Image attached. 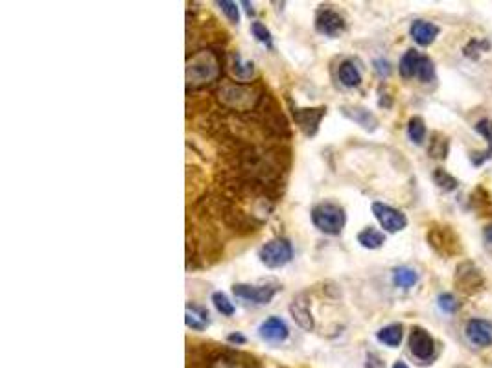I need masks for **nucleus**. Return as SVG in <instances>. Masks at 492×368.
<instances>
[{
    "mask_svg": "<svg viewBox=\"0 0 492 368\" xmlns=\"http://www.w3.org/2000/svg\"><path fill=\"white\" fill-rule=\"evenodd\" d=\"M393 368H409V367L406 363H404V361H397V363L393 364Z\"/></svg>",
    "mask_w": 492,
    "mask_h": 368,
    "instance_id": "obj_38",
    "label": "nucleus"
},
{
    "mask_svg": "<svg viewBox=\"0 0 492 368\" xmlns=\"http://www.w3.org/2000/svg\"><path fill=\"white\" fill-rule=\"evenodd\" d=\"M433 181H435L437 186L445 191H454L455 188H457V184H459V182H457V179L452 177L450 173L443 168H437L435 172H433Z\"/></svg>",
    "mask_w": 492,
    "mask_h": 368,
    "instance_id": "obj_28",
    "label": "nucleus"
},
{
    "mask_svg": "<svg viewBox=\"0 0 492 368\" xmlns=\"http://www.w3.org/2000/svg\"><path fill=\"white\" fill-rule=\"evenodd\" d=\"M437 304H439V308H441L445 313H455L457 309H459V302H457V299H455L452 293L439 295Z\"/></svg>",
    "mask_w": 492,
    "mask_h": 368,
    "instance_id": "obj_32",
    "label": "nucleus"
},
{
    "mask_svg": "<svg viewBox=\"0 0 492 368\" xmlns=\"http://www.w3.org/2000/svg\"><path fill=\"white\" fill-rule=\"evenodd\" d=\"M312 223L319 232L328 234V236H338L347 223V214L343 206L324 201L312 208Z\"/></svg>",
    "mask_w": 492,
    "mask_h": 368,
    "instance_id": "obj_2",
    "label": "nucleus"
},
{
    "mask_svg": "<svg viewBox=\"0 0 492 368\" xmlns=\"http://www.w3.org/2000/svg\"><path fill=\"white\" fill-rule=\"evenodd\" d=\"M455 284L467 295H472L483 287V275L472 261H463L455 271Z\"/></svg>",
    "mask_w": 492,
    "mask_h": 368,
    "instance_id": "obj_12",
    "label": "nucleus"
},
{
    "mask_svg": "<svg viewBox=\"0 0 492 368\" xmlns=\"http://www.w3.org/2000/svg\"><path fill=\"white\" fill-rule=\"evenodd\" d=\"M218 98L226 107L233 109V111H251L253 107H257L260 96L257 90L245 87V85L223 83L218 89Z\"/></svg>",
    "mask_w": 492,
    "mask_h": 368,
    "instance_id": "obj_3",
    "label": "nucleus"
},
{
    "mask_svg": "<svg viewBox=\"0 0 492 368\" xmlns=\"http://www.w3.org/2000/svg\"><path fill=\"white\" fill-rule=\"evenodd\" d=\"M242 6H245V11H247L249 15H254V10H253V6L249 4V2H242Z\"/></svg>",
    "mask_w": 492,
    "mask_h": 368,
    "instance_id": "obj_37",
    "label": "nucleus"
},
{
    "mask_svg": "<svg viewBox=\"0 0 492 368\" xmlns=\"http://www.w3.org/2000/svg\"><path fill=\"white\" fill-rule=\"evenodd\" d=\"M314 24L317 33H321L324 37H339L345 32V28H347L345 19H343L338 11L332 10V8H321V10H317Z\"/></svg>",
    "mask_w": 492,
    "mask_h": 368,
    "instance_id": "obj_7",
    "label": "nucleus"
},
{
    "mask_svg": "<svg viewBox=\"0 0 492 368\" xmlns=\"http://www.w3.org/2000/svg\"><path fill=\"white\" fill-rule=\"evenodd\" d=\"M439 33H441V28L430 20H415L409 28V35L418 47H430L431 42L439 37Z\"/></svg>",
    "mask_w": 492,
    "mask_h": 368,
    "instance_id": "obj_15",
    "label": "nucleus"
},
{
    "mask_svg": "<svg viewBox=\"0 0 492 368\" xmlns=\"http://www.w3.org/2000/svg\"><path fill=\"white\" fill-rule=\"evenodd\" d=\"M338 78L341 81V85L348 87V89H354V87H360L361 83V72L356 66V63L351 59L343 61L338 69Z\"/></svg>",
    "mask_w": 492,
    "mask_h": 368,
    "instance_id": "obj_20",
    "label": "nucleus"
},
{
    "mask_svg": "<svg viewBox=\"0 0 492 368\" xmlns=\"http://www.w3.org/2000/svg\"><path fill=\"white\" fill-rule=\"evenodd\" d=\"M435 339L428 330L415 326L409 333V352L418 361H430L435 355Z\"/></svg>",
    "mask_w": 492,
    "mask_h": 368,
    "instance_id": "obj_8",
    "label": "nucleus"
},
{
    "mask_svg": "<svg viewBox=\"0 0 492 368\" xmlns=\"http://www.w3.org/2000/svg\"><path fill=\"white\" fill-rule=\"evenodd\" d=\"M402 337H404V328L402 324H387V326H384L382 330L376 333V339L382 343V345L390 346V348H397V346H400V343H402Z\"/></svg>",
    "mask_w": 492,
    "mask_h": 368,
    "instance_id": "obj_22",
    "label": "nucleus"
},
{
    "mask_svg": "<svg viewBox=\"0 0 492 368\" xmlns=\"http://www.w3.org/2000/svg\"><path fill=\"white\" fill-rule=\"evenodd\" d=\"M421 56L422 54H418L417 50H408L406 54H404L399 66L400 76H402V78L411 80V78L417 76V66H418V61H421Z\"/></svg>",
    "mask_w": 492,
    "mask_h": 368,
    "instance_id": "obj_25",
    "label": "nucleus"
},
{
    "mask_svg": "<svg viewBox=\"0 0 492 368\" xmlns=\"http://www.w3.org/2000/svg\"><path fill=\"white\" fill-rule=\"evenodd\" d=\"M417 282H418L417 271L411 269V267L400 266V267H394L393 269V284L397 285V287L409 289L417 284Z\"/></svg>",
    "mask_w": 492,
    "mask_h": 368,
    "instance_id": "obj_23",
    "label": "nucleus"
},
{
    "mask_svg": "<svg viewBox=\"0 0 492 368\" xmlns=\"http://www.w3.org/2000/svg\"><path fill=\"white\" fill-rule=\"evenodd\" d=\"M227 340H229L230 345H236V346H240V345H245V337L240 333V331H236V333H230L229 337H227Z\"/></svg>",
    "mask_w": 492,
    "mask_h": 368,
    "instance_id": "obj_35",
    "label": "nucleus"
},
{
    "mask_svg": "<svg viewBox=\"0 0 492 368\" xmlns=\"http://www.w3.org/2000/svg\"><path fill=\"white\" fill-rule=\"evenodd\" d=\"M428 242L443 256H452V254H457L461 251L459 238L455 236L450 227H433V229H430Z\"/></svg>",
    "mask_w": 492,
    "mask_h": 368,
    "instance_id": "obj_6",
    "label": "nucleus"
},
{
    "mask_svg": "<svg viewBox=\"0 0 492 368\" xmlns=\"http://www.w3.org/2000/svg\"><path fill=\"white\" fill-rule=\"evenodd\" d=\"M277 284H264V285H249V284H235L233 293L235 297L253 304H269L273 297L277 295Z\"/></svg>",
    "mask_w": 492,
    "mask_h": 368,
    "instance_id": "obj_9",
    "label": "nucleus"
},
{
    "mask_svg": "<svg viewBox=\"0 0 492 368\" xmlns=\"http://www.w3.org/2000/svg\"><path fill=\"white\" fill-rule=\"evenodd\" d=\"M464 336L479 348H488L492 346V322L485 319H470L464 326Z\"/></svg>",
    "mask_w": 492,
    "mask_h": 368,
    "instance_id": "obj_13",
    "label": "nucleus"
},
{
    "mask_svg": "<svg viewBox=\"0 0 492 368\" xmlns=\"http://www.w3.org/2000/svg\"><path fill=\"white\" fill-rule=\"evenodd\" d=\"M221 61L212 50H199L187 61V87L199 89L220 80Z\"/></svg>",
    "mask_w": 492,
    "mask_h": 368,
    "instance_id": "obj_1",
    "label": "nucleus"
},
{
    "mask_svg": "<svg viewBox=\"0 0 492 368\" xmlns=\"http://www.w3.org/2000/svg\"><path fill=\"white\" fill-rule=\"evenodd\" d=\"M474 129L478 131L479 135L485 136L488 142V148L483 153H478V157H474L472 162L476 164V166H481L485 160L492 159V121L488 120V118H483V120H479L476 126H474Z\"/></svg>",
    "mask_w": 492,
    "mask_h": 368,
    "instance_id": "obj_21",
    "label": "nucleus"
},
{
    "mask_svg": "<svg viewBox=\"0 0 492 368\" xmlns=\"http://www.w3.org/2000/svg\"><path fill=\"white\" fill-rule=\"evenodd\" d=\"M209 368H262L253 355L244 354V352H233L226 350L220 352L211 359Z\"/></svg>",
    "mask_w": 492,
    "mask_h": 368,
    "instance_id": "obj_11",
    "label": "nucleus"
},
{
    "mask_svg": "<svg viewBox=\"0 0 492 368\" xmlns=\"http://www.w3.org/2000/svg\"><path fill=\"white\" fill-rule=\"evenodd\" d=\"M358 242H360L361 247L375 251V249H380L385 243V234L376 230L375 227H367L358 234Z\"/></svg>",
    "mask_w": 492,
    "mask_h": 368,
    "instance_id": "obj_24",
    "label": "nucleus"
},
{
    "mask_svg": "<svg viewBox=\"0 0 492 368\" xmlns=\"http://www.w3.org/2000/svg\"><path fill=\"white\" fill-rule=\"evenodd\" d=\"M229 66L233 76L238 81H242V83H247V81H251L254 78V63L253 61H245L244 57L240 56V52H233L230 54Z\"/></svg>",
    "mask_w": 492,
    "mask_h": 368,
    "instance_id": "obj_19",
    "label": "nucleus"
},
{
    "mask_svg": "<svg viewBox=\"0 0 492 368\" xmlns=\"http://www.w3.org/2000/svg\"><path fill=\"white\" fill-rule=\"evenodd\" d=\"M341 112L348 120L356 121L358 126L363 127L365 131H375L378 126V120L370 111H367L365 107H358V105H343Z\"/></svg>",
    "mask_w": 492,
    "mask_h": 368,
    "instance_id": "obj_18",
    "label": "nucleus"
},
{
    "mask_svg": "<svg viewBox=\"0 0 492 368\" xmlns=\"http://www.w3.org/2000/svg\"><path fill=\"white\" fill-rule=\"evenodd\" d=\"M218 6H220L221 11L226 13V17L230 20V23L233 24L240 23V11H238V6H236V2H230V0H220V2H218Z\"/></svg>",
    "mask_w": 492,
    "mask_h": 368,
    "instance_id": "obj_33",
    "label": "nucleus"
},
{
    "mask_svg": "<svg viewBox=\"0 0 492 368\" xmlns=\"http://www.w3.org/2000/svg\"><path fill=\"white\" fill-rule=\"evenodd\" d=\"M290 313L293 321L297 322V326L303 328L305 331H312L315 326L314 317H312V311H310L308 300L305 299V295H299L290 306Z\"/></svg>",
    "mask_w": 492,
    "mask_h": 368,
    "instance_id": "obj_16",
    "label": "nucleus"
},
{
    "mask_svg": "<svg viewBox=\"0 0 492 368\" xmlns=\"http://www.w3.org/2000/svg\"><path fill=\"white\" fill-rule=\"evenodd\" d=\"M375 70H376V74H378L380 78H387V76L391 74V65H390V61H385V59H376V61H375Z\"/></svg>",
    "mask_w": 492,
    "mask_h": 368,
    "instance_id": "obj_34",
    "label": "nucleus"
},
{
    "mask_svg": "<svg viewBox=\"0 0 492 368\" xmlns=\"http://www.w3.org/2000/svg\"><path fill=\"white\" fill-rule=\"evenodd\" d=\"M430 155L433 157V159H439V160L446 159V157H448V138H445L443 135L435 133L430 144Z\"/></svg>",
    "mask_w": 492,
    "mask_h": 368,
    "instance_id": "obj_29",
    "label": "nucleus"
},
{
    "mask_svg": "<svg viewBox=\"0 0 492 368\" xmlns=\"http://www.w3.org/2000/svg\"><path fill=\"white\" fill-rule=\"evenodd\" d=\"M408 136L413 144L421 146L424 142V138H426V124L421 117H413L408 121Z\"/></svg>",
    "mask_w": 492,
    "mask_h": 368,
    "instance_id": "obj_26",
    "label": "nucleus"
},
{
    "mask_svg": "<svg viewBox=\"0 0 492 368\" xmlns=\"http://www.w3.org/2000/svg\"><path fill=\"white\" fill-rule=\"evenodd\" d=\"M258 336H260L262 340H266V343L279 345V343H284L288 339L290 330H288V324L281 317H269L260 324Z\"/></svg>",
    "mask_w": 492,
    "mask_h": 368,
    "instance_id": "obj_14",
    "label": "nucleus"
},
{
    "mask_svg": "<svg viewBox=\"0 0 492 368\" xmlns=\"http://www.w3.org/2000/svg\"><path fill=\"white\" fill-rule=\"evenodd\" d=\"M415 78H418L422 83H430V81L435 78V65H433V61L428 56H421V61H418L417 66V76H415Z\"/></svg>",
    "mask_w": 492,
    "mask_h": 368,
    "instance_id": "obj_27",
    "label": "nucleus"
},
{
    "mask_svg": "<svg viewBox=\"0 0 492 368\" xmlns=\"http://www.w3.org/2000/svg\"><path fill=\"white\" fill-rule=\"evenodd\" d=\"M251 33H253V37L257 39L258 42H262L264 47H267L269 50H273L271 32L266 28V24H262L260 20H254V23H251Z\"/></svg>",
    "mask_w": 492,
    "mask_h": 368,
    "instance_id": "obj_30",
    "label": "nucleus"
},
{
    "mask_svg": "<svg viewBox=\"0 0 492 368\" xmlns=\"http://www.w3.org/2000/svg\"><path fill=\"white\" fill-rule=\"evenodd\" d=\"M258 258L269 269H281L286 263H290L291 258H293V247L286 238L269 239L260 247Z\"/></svg>",
    "mask_w": 492,
    "mask_h": 368,
    "instance_id": "obj_4",
    "label": "nucleus"
},
{
    "mask_svg": "<svg viewBox=\"0 0 492 368\" xmlns=\"http://www.w3.org/2000/svg\"><path fill=\"white\" fill-rule=\"evenodd\" d=\"M184 322L187 326L194 331H205L211 324V315L206 311V308L197 306V304H187L184 309Z\"/></svg>",
    "mask_w": 492,
    "mask_h": 368,
    "instance_id": "obj_17",
    "label": "nucleus"
},
{
    "mask_svg": "<svg viewBox=\"0 0 492 368\" xmlns=\"http://www.w3.org/2000/svg\"><path fill=\"white\" fill-rule=\"evenodd\" d=\"M293 120L306 136H315L319 131V124L327 114V107H293L291 109Z\"/></svg>",
    "mask_w": 492,
    "mask_h": 368,
    "instance_id": "obj_10",
    "label": "nucleus"
},
{
    "mask_svg": "<svg viewBox=\"0 0 492 368\" xmlns=\"http://www.w3.org/2000/svg\"><path fill=\"white\" fill-rule=\"evenodd\" d=\"M370 210H373L376 221H378L380 227H382L385 232L394 234L408 227V218H406V214H402L400 210L393 208V206L385 205V203L376 201V203H373Z\"/></svg>",
    "mask_w": 492,
    "mask_h": 368,
    "instance_id": "obj_5",
    "label": "nucleus"
},
{
    "mask_svg": "<svg viewBox=\"0 0 492 368\" xmlns=\"http://www.w3.org/2000/svg\"><path fill=\"white\" fill-rule=\"evenodd\" d=\"M212 304H214V308L218 309L223 317H233V315H235V304L227 299L226 293H220V291H218V293L212 295Z\"/></svg>",
    "mask_w": 492,
    "mask_h": 368,
    "instance_id": "obj_31",
    "label": "nucleus"
},
{
    "mask_svg": "<svg viewBox=\"0 0 492 368\" xmlns=\"http://www.w3.org/2000/svg\"><path fill=\"white\" fill-rule=\"evenodd\" d=\"M483 236H485V239H487L488 243H492V225L485 227V230H483Z\"/></svg>",
    "mask_w": 492,
    "mask_h": 368,
    "instance_id": "obj_36",
    "label": "nucleus"
}]
</instances>
